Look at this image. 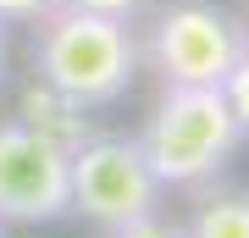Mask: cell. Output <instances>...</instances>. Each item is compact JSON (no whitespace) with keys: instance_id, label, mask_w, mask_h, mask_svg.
Instances as JSON below:
<instances>
[{"instance_id":"obj_1","label":"cell","mask_w":249,"mask_h":238,"mask_svg":"<svg viewBox=\"0 0 249 238\" xmlns=\"http://www.w3.org/2000/svg\"><path fill=\"white\" fill-rule=\"evenodd\" d=\"M34 78L61 89L67 100H78L83 111H106L133 89L144 55L139 34L127 17H106V11L83 6H55L34 22Z\"/></svg>"},{"instance_id":"obj_2","label":"cell","mask_w":249,"mask_h":238,"mask_svg":"<svg viewBox=\"0 0 249 238\" xmlns=\"http://www.w3.org/2000/svg\"><path fill=\"white\" fill-rule=\"evenodd\" d=\"M139 144L150 155L160 188H199L238 155L244 133L222 83H172L160 89Z\"/></svg>"},{"instance_id":"obj_3","label":"cell","mask_w":249,"mask_h":238,"mask_svg":"<svg viewBox=\"0 0 249 238\" xmlns=\"http://www.w3.org/2000/svg\"><path fill=\"white\" fill-rule=\"evenodd\" d=\"M139 55L160 78V89L222 83L232 61L244 55V22L232 11H222L216 0H172L155 11L150 34L139 39Z\"/></svg>"},{"instance_id":"obj_4","label":"cell","mask_w":249,"mask_h":238,"mask_svg":"<svg viewBox=\"0 0 249 238\" xmlns=\"http://www.w3.org/2000/svg\"><path fill=\"white\" fill-rule=\"evenodd\" d=\"M160 177L139 139L122 133H89L72 150V211H83L94 227H127V221L160 211Z\"/></svg>"},{"instance_id":"obj_5","label":"cell","mask_w":249,"mask_h":238,"mask_svg":"<svg viewBox=\"0 0 249 238\" xmlns=\"http://www.w3.org/2000/svg\"><path fill=\"white\" fill-rule=\"evenodd\" d=\"M72 211V150L28 128L22 116L0 122V221L45 227Z\"/></svg>"},{"instance_id":"obj_6","label":"cell","mask_w":249,"mask_h":238,"mask_svg":"<svg viewBox=\"0 0 249 238\" xmlns=\"http://www.w3.org/2000/svg\"><path fill=\"white\" fill-rule=\"evenodd\" d=\"M17 116H22L28 128H39L45 139L67 144V150H78V144L94 133L89 111H83L78 100H67L61 89H50L45 78H28V83H22V94H17Z\"/></svg>"},{"instance_id":"obj_7","label":"cell","mask_w":249,"mask_h":238,"mask_svg":"<svg viewBox=\"0 0 249 238\" xmlns=\"http://www.w3.org/2000/svg\"><path fill=\"white\" fill-rule=\"evenodd\" d=\"M188 238H249V194L244 188L205 194L199 211L188 216Z\"/></svg>"},{"instance_id":"obj_8","label":"cell","mask_w":249,"mask_h":238,"mask_svg":"<svg viewBox=\"0 0 249 238\" xmlns=\"http://www.w3.org/2000/svg\"><path fill=\"white\" fill-rule=\"evenodd\" d=\"M222 94H227L232 116H238V133L249 139V44H244V55H238V61H232V72L222 78Z\"/></svg>"},{"instance_id":"obj_9","label":"cell","mask_w":249,"mask_h":238,"mask_svg":"<svg viewBox=\"0 0 249 238\" xmlns=\"http://www.w3.org/2000/svg\"><path fill=\"white\" fill-rule=\"evenodd\" d=\"M111 238H188V221H172V216H139V221H127V227H111Z\"/></svg>"},{"instance_id":"obj_10","label":"cell","mask_w":249,"mask_h":238,"mask_svg":"<svg viewBox=\"0 0 249 238\" xmlns=\"http://www.w3.org/2000/svg\"><path fill=\"white\" fill-rule=\"evenodd\" d=\"M55 0H0V22L6 28H34Z\"/></svg>"},{"instance_id":"obj_11","label":"cell","mask_w":249,"mask_h":238,"mask_svg":"<svg viewBox=\"0 0 249 238\" xmlns=\"http://www.w3.org/2000/svg\"><path fill=\"white\" fill-rule=\"evenodd\" d=\"M61 6H83V11H106V17H127L133 22L150 0H61Z\"/></svg>"},{"instance_id":"obj_12","label":"cell","mask_w":249,"mask_h":238,"mask_svg":"<svg viewBox=\"0 0 249 238\" xmlns=\"http://www.w3.org/2000/svg\"><path fill=\"white\" fill-rule=\"evenodd\" d=\"M0 83H6V22H0Z\"/></svg>"},{"instance_id":"obj_13","label":"cell","mask_w":249,"mask_h":238,"mask_svg":"<svg viewBox=\"0 0 249 238\" xmlns=\"http://www.w3.org/2000/svg\"><path fill=\"white\" fill-rule=\"evenodd\" d=\"M244 44H249V17H244Z\"/></svg>"},{"instance_id":"obj_14","label":"cell","mask_w":249,"mask_h":238,"mask_svg":"<svg viewBox=\"0 0 249 238\" xmlns=\"http://www.w3.org/2000/svg\"><path fill=\"white\" fill-rule=\"evenodd\" d=\"M0 238H6V221H0Z\"/></svg>"}]
</instances>
